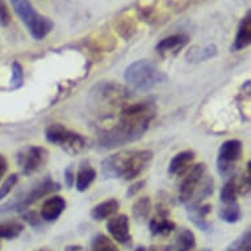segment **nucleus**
<instances>
[{"label":"nucleus","mask_w":251,"mask_h":251,"mask_svg":"<svg viewBox=\"0 0 251 251\" xmlns=\"http://www.w3.org/2000/svg\"><path fill=\"white\" fill-rule=\"evenodd\" d=\"M154 116L155 107L151 103L130 104L123 111L115 128L101 136L100 145L105 149H113L138 140L149 129Z\"/></svg>","instance_id":"1"},{"label":"nucleus","mask_w":251,"mask_h":251,"mask_svg":"<svg viewBox=\"0 0 251 251\" xmlns=\"http://www.w3.org/2000/svg\"><path fill=\"white\" fill-rule=\"evenodd\" d=\"M152 159V152L149 150L120 151L108 156L101 163V174L105 179L124 180L136 179L148 169Z\"/></svg>","instance_id":"2"},{"label":"nucleus","mask_w":251,"mask_h":251,"mask_svg":"<svg viewBox=\"0 0 251 251\" xmlns=\"http://www.w3.org/2000/svg\"><path fill=\"white\" fill-rule=\"evenodd\" d=\"M9 1L32 37L36 40H44L51 32L54 26L51 20L38 13L37 9L28 0H9Z\"/></svg>","instance_id":"3"},{"label":"nucleus","mask_w":251,"mask_h":251,"mask_svg":"<svg viewBox=\"0 0 251 251\" xmlns=\"http://www.w3.org/2000/svg\"><path fill=\"white\" fill-rule=\"evenodd\" d=\"M166 76L150 61H137L125 70V80L129 86L138 91H148L165 80Z\"/></svg>","instance_id":"4"},{"label":"nucleus","mask_w":251,"mask_h":251,"mask_svg":"<svg viewBox=\"0 0 251 251\" xmlns=\"http://www.w3.org/2000/svg\"><path fill=\"white\" fill-rule=\"evenodd\" d=\"M46 138L49 142L58 145L65 151L78 154L86 148V140L80 134L65 128L61 124H53L46 129Z\"/></svg>","instance_id":"5"},{"label":"nucleus","mask_w":251,"mask_h":251,"mask_svg":"<svg viewBox=\"0 0 251 251\" xmlns=\"http://www.w3.org/2000/svg\"><path fill=\"white\" fill-rule=\"evenodd\" d=\"M59 190V184L53 181L51 179H46L42 183L37 184L34 188L29 191L28 194H25L23 198H17L9 202H5L4 205L0 206V216L11 212H20V210L26 209L29 205H32L33 202L40 200L41 198L49 195L50 192Z\"/></svg>","instance_id":"6"},{"label":"nucleus","mask_w":251,"mask_h":251,"mask_svg":"<svg viewBox=\"0 0 251 251\" xmlns=\"http://www.w3.org/2000/svg\"><path fill=\"white\" fill-rule=\"evenodd\" d=\"M242 154V144L238 140H229L220 148L217 158L218 173L227 176L233 173L235 163L239 161Z\"/></svg>","instance_id":"7"},{"label":"nucleus","mask_w":251,"mask_h":251,"mask_svg":"<svg viewBox=\"0 0 251 251\" xmlns=\"http://www.w3.org/2000/svg\"><path fill=\"white\" fill-rule=\"evenodd\" d=\"M204 177H205V165L194 166L184 180L181 181L180 190H179V200L184 204L190 201L191 198L194 196L195 192L201 184Z\"/></svg>","instance_id":"8"},{"label":"nucleus","mask_w":251,"mask_h":251,"mask_svg":"<svg viewBox=\"0 0 251 251\" xmlns=\"http://www.w3.org/2000/svg\"><path fill=\"white\" fill-rule=\"evenodd\" d=\"M48 159V150L40 146H32V148L26 149L23 151L19 156V165L25 175H30V174L36 173L41 169Z\"/></svg>","instance_id":"9"},{"label":"nucleus","mask_w":251,"mask_h":251,"mask_svg":"<svg viewBox=\"0 0 251 251\" xmlns=\"http://www.w3.org/2000/svg\"><path fill=\"white\" fill-rule=\"evenodd\" d=\"M107 229L112 238L120 245H129L132 242V234L129 230V218L125 214L111 218L107 223Z\"/></svg>","instance_id":"10"},{"label":"nucleus","mask_w":251,"mask_h":251,"mask_svg":"<svg viewBox=\"0 0 251 251\" xmlns=\"http://www.w3.org/2000/svg\"><path fill=\"white\" fill-rule=\"evenodd\" d=\"M66 209V201L61 196L48 199L41 208V218L46 223H53L59 218L63 210Z\"/></svg>","instance_id":"11"},{"label":"nucleus","mask_w":251,"mask_h":251,"mask_svg":"<svg viewBox=\"0 0 251 251\" xmlns=\"http://www.w3.org/2000/svg\"><path fill=\"white\" fill-rule=\"evenodd\" d=\"M187 44H188V37L185 34H174L158 42L155 49L161 54H175L183 49Z\"/></svg>","instance_id":"12"},{"label":"nucleus","mask_w":251,"mask_h":251,"mask_svg":"<svg viewBox=\"0 0 251 251\" xmlns=\"http://www.w3.org/2000/svg\"><path fill=\"white\" fill-rule=\"evenodd\" d=\"M188 209V214H190L191 221L200 229V230L209 231L210 224L208 223V214L212 210V205L209 204H200V205H195L187 208Z\"/></svg>","instance_id":"13"},{"label":"nucleus","mask_w":251,"mask_h":251,"mask_svg":"<svg viewBox=\"0 0 251 251\" xmlns=\"http://www.w3.org/2000/svg\"><path fill=\"white\" fill-rule=\"evenodd\" d=\"M251 42V15L250 12H247V15L242 19L241 24H239L238 33L235 37L234 45H233V50L238 51L250 45Z\"/></svg>","instance_id":"14"},{"label":"nucleus","mask_w":251,"mask_h":251,"mask_svg":"<svg viewBox=\"0 0 251 251\" xmlns=\"http://www.w3.org/2000/svg\"><path fill=\"white\" fill-rule=\"evenodd\" d=\"M194 159L195 154L192 151L179 152V154L174 156L173 161L170 162L169 173L171 175H181V174H184L191 167Z\"/></svg>","instance_id":"15"},{"label":"nucleus","mask_w":251,"mask_h":251,"mask_svg":"<svg viewBox=\"0 0 251 251\" xmlns=\"http://www.w3.org/2000/svg\"><path fill=\"white\" fill-rule=\"evenodd\" d=\"M119 201L115 200V199H109L107 201H103L98 204V205L92 209L91 212V217L96 220V221H103V220H107L111 216L119 210Z\"/></svg>","instance_id":"16"},{"label":"nucleus","mask_w":251,"mask_h":251,"mask_svg":"<svg viewBox=\"0 0 251 251\" xmlns=\"http://www.w3.org/2000/svg\"><path fill=\"white\" fill-rule=\"evenodd\" d=\"M96 177V171L94 170V167L90 165V163H83L80 166V169L78 170V174H76V190L83 192L86 191L91 184L92 181L95 180Z\"/></svg>","instance_id":"17"},{"label":"nucleus","mask_w":251,"mask_h":251,"mask_svg":"<svg viewBox=\"0 0 251 251\" xmlns=\"http://www.w3.org/2000/svg\"><path fill=\"white\" fill-rule=\"evenodd\" d=\"M152 235H167L175 229V223L166 217V214H159V217H154L149 224Z\"/></svg>","instance_id":"18"},{"label":"nucleus","mask_w":251,"mask_h":251,"mask_svg":"<svg viewBox=\"0 0 251 251\" xmlns=\"http://www.w3.org/2000/svg\"><path fill=\"white\" fill-rule=\"evenodd\" d=\"M24 231V224L20 221H5L0 224V239H15Z\"/></svg>","instance_id":"19"},{"label":"nucleus","mask_w":251,"mask_h":251,"mask_svg":"<svg viewBox=\"0 0 251 251\" xmlns=\"http://www.w3.org/2000/svg\"><path fill=\"white\" fill-rule=\"evenodd\" d=\"M196 246V238L195 234L188 229H183L180 231V234L177 235L176 242L174 246L175 251H191L194 250Z\"/></svg>","instance_id":"20"},{"label":"nucleus","mask_w":251,"mask_h":251,"mask_svg":"<svg viewBox=\"0 0 251 251\" xmlns=\"http://www.w3.org/2000/svg\"><path fill=\"white\" fill-rule=\"evenodd\" d=\"M216 53H217V48L216 46L206 45L204 48H194V49H191L187 53L185 58L194 62H201L212 58L213 55H216Z\"/></svg>","instance_id":"21"},{"label":"nucleus","mask_w":251,"mask_h":251,"mask_svg":"<svg viewBox=\"0 0 251 251\" xmlns=\"http://www.w3.org/2000/svg\"><path fill=\"white\" fill-rule=\"evenodd\" d=\"M150 210H151V201H150V199L141 198L134 202L132 212L137 221H145V220H148Z\"/></svg>","instance_id":"22"},{"label":"nucleus","mask_w":251,"mask_h":251,"mask_svg":"<svg viewBox=\"0 0 251 251\" xmlns=\"http://www.w3.org/2000/svg\"><path fill=\"white\" fill-rule=\"evenodd\" d=\"M91 251H119V249L107 235L98 234L91 242Z\"/></svg>","instance_id":"23"},{"label":"nucleus","mask_w":251,"mask_h":251,"mask_svg":"<svg viewBox=\"0 0 251 251\" xmlns=\"http://www.w3.org/2000/svg\"><path fill=\"white\" fill-rule=\"evenodd\" d=\"M251 235L250 230H246L238 238L233 241L224 251H250Z\"/></svg>","instance_id":"24"},{"label":"nucleus","mask_w":251,"mask_h":251,"mask_svg":"<svg viewBox=\"0 0 251 251\" xmlns=\"http://www.w3.org/2000/svg\"><path fill=\"white\" fill-rule=\"evenodd\" d=\"M242 213H241V209H239L238 204H229L224 209L220 210V217L223 218L224 221L227 224H234L238 223L239 218H241Z\"/></svg>","instance_id":"25"},{"label":"nucleus","mask_w":251,"mask_h":251,"mask_svg":"<svg viewBox=\"0 0 251 251\" xmlns=\"http://www.w3.org/2000/svg\"><path fill=\"white\" fill-rule=\"evenodd\" d=\"M237 191H238V188H237V183H235L234 179L227 181L221 191V201L226 205L234 204L235 199H237Z\"/></svg>","instance_id":"26"},{"label":"nucleus","mask_w":251,"mask_h":251,"mask_svg":"<svg viewBox=\"0 0 251 251\" xmlns=\"http://www.w3.org/2000/svg\"><path fill=\"white\" fill-rule=\"evenodd\" d=\"M16 183H17V175H15V174L5 179L4 183H3L1 187H0V200H1V199H4L5 196H7V195H8L13 188H15Z\"/></svg>","instance_id":"27"},{"label":"nucleus","mask_w":251,"mask_h":251,"mask_svg":"<svg viewBox=\"0 0 251 251\" xmlns=\"http://www.w3.org/2000/svg\"><path fill=\"white\" fill-rule=\"evenodd\" d=\"M23 80H24V76H23V67L20 66V63H19V62H13V65H12L13 88H19V87L23 86Z\"/></svg>","instance_id":"28"},{"label":"nucleus","mask_w":251,"mask_h":251,"mask_svg":"<svg viewBox=\"0 0 251 251\" xmlns=\"http://www.w3.org/2000/svg\"><path fill=\"white\" fill-rule=\"evenodd\" d=\"M11 23V13L5 0H0V26H7Z\"/></svg>","instance_id":"29"},{"label":"nucleus","mask_w":251,"mask_h":251,"mask_svg":"<svg viewBox=\"0 0 251 251\" xmlns=\"http://www.w3.org/2000/svg\"><path fill=\"white\" fill-rule=\"evenodd\" d=\"M145 185V181L144 180H140L137 181V183H134V184L130 187V188H128V192H126V196H129V198H132V196H134V195L137 194V192H140L141 190H142V187Z\"/></svg>","instance_id":"30"},{"label":"nucleus","mask_w":251,"mask_h":251,"mask_svg":"<svg viewBox=\"0 0 251 251\" xmlns=\"http://www.w3.org/2000/svg\"><path fill=\"white\" fill-rule=\"evenodd\" d=\"M65 180H66V184L69 188H71L73 187V184H74L75 181V175H74V170H73V167H67V170L65 171Z\"/></svg>","instance_id":"31"},{"label":"nucleus","mask_w":251,"mask_h":251,"mask_svg":"<svg viewBox=\"0 0 251 251\" xmlns=\"http://www.w3.org/2000/svg\"><path fill=\"white\" fill-rule=\"evenodd\" d=\"M7 169H8V163L5 161L4 156L0 154V180H1V177L4 176L5 173H7Z\"/></svg>","instance_id":"32"},{"label":"nucleus","mask_w":251,"mask_h":251,"mask_svg":"<svg viewBox=\"0 0 251 251\" xmlns=\"http://www.w3.org/2000/svg\"><path fill=\"white\" fill-rule=\"evenodd\" d=\"M250 176H251V169H250V163L247 165V175H246V180H250ZM243 187L246 188V191L250 190V181H247V184L245 185L243 184Z\"/></svg>","instance_id":"33"},{"label":"nucleus","mask_w":251,"mask_h":251,"mask_svg":"<svg viewBox=\"0 0 251 251\" xmlns=\"http://www.w3.org/2000/svg\"><path fill=\"white\" fill-rule=\"evenodd\" d=\"M65 251H84V249L79 245H70L65 249Z\"/></svg>","instance_id":"34"},{"label":"nucleus","mask_w":251,"mask_h":251,"mask_svg":"<svg viewBox=\"0 0 251 251\" xmlns=\"http://www.w3.org/2000/svg\"><path fill=\"white\" fill-rule=\"evenodd\" d=\"M136 251H150V250H148V249H146V247H138V249H137Z\"/></svg>","instance_id":"35"},{"label":"nucleus","mask_w":251,"mask_h":251,"mask_svg":"<svg viewBox=\"0 0 251 251\" xmlns=\"http://www.w3.org/2000/svg\"><path fill=\"white\" fill-rule=\"evenodd\" d=\"M36 251H49L48 249H40V250H36Z\"/></svg>","instance_id":"36"}]
</instances>
